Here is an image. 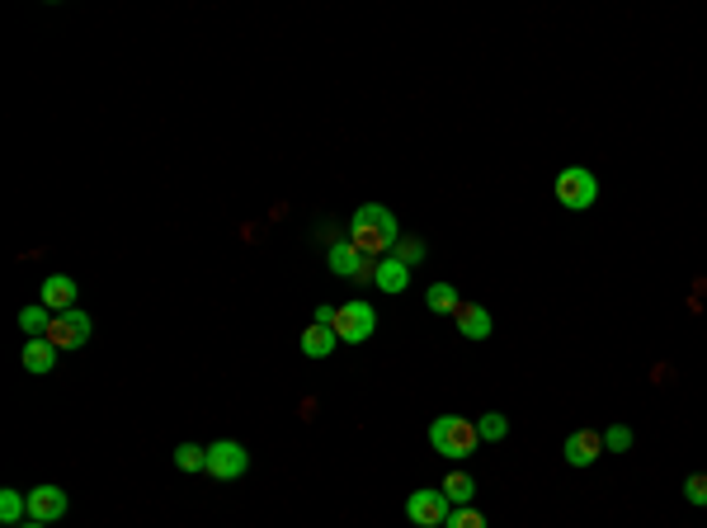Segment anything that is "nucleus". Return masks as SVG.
Returning <instances> with one entry per match:
<instances>
[{"instance_id":"obj_14","label":"nucleus","mask_w":707,"mask_h":528,"mask_svg":"<svg viewBox=\"0 0 707 528\" xmlns=\"http://www.w3.org/2000/svg\"><path fill=\"white\" fill-rule=\"evenodd\" d=\"M19 359H24V368H29V373H38V378H43V373H52V368H57V345H52V340H24Z\"/></svg>"},{"instance_id":"obj_21","label":"nucleus","mask_w":707,"mask_h":528,"mask_svg":"<svg viewBox=\"0 0 707 528\" xmlns=\"http://www.w3.org/2000/svg\"><path fill=\"white\" fill-rule=\"evenodd\" d=\"M477 434L481 439H486V444H500V439H505V434H510V420H505V415L500 411H486L477 420Z\"/></svg>"},{"instance_id":"obj_22","label":"nucleus","mask_w":707,"mask_h":528,"mask_svg":"<svg viewBox=\"0 0 707 528\" xmlns=\"http://www.w3.org/2000/svg\"><path fill=\"white\" fill-rule=\"evenodd\" d=\"M444 528H486V514L477 510V505H462V510L448 514V524Z\"/></svg>"},{"instance_id":"obj_5","label":"nucleus","mask_w":707,"mask_h":528,"mask_svg":"<svg viewBox=\"0 0 707 528\" xmlns=\"http://www.w3.org/2000/svg\"><path fill=\"white\" fill-rule=\"evenodd\" d=\"M373 330H378V312L368 302L335 307V335H340V345H363V340H373Z\"/></svg>"},{"instance_id":"obj_18","label":"nucleus","mask_w":707,"mask_h":528,"mask_svg":"<svg viewBox=\"0 0 707 528\" xmlns=\"http://www.w3.org/2000/svg\"><path fill=\"white\" fill-rule=\"evenodd\" d=\"M439 491L448 495V505H453V510H462V505H472V500H477V481L467 477V472H448Z\"/></svg>"},{"instance_id":"obj_12","label":"nucleus","mask_w":707,"mask_h":528,"mask_svg":"<svg viewBox=\"0 0 707 528\" xmlns=\"http://www.w3.org/2000/svg\"><path fill=\"white\" fill-rule=\"evenodd\" d=\"M38 302H43V307H52V312H71V307H76V279H66V274H48V279H43V293H38Z\"/></svg>"},{"instance_id":"obj_3","label":"nucleus","mask_w":707,"mask_h":528,"mask_svg":"<svg viewBox=\"0 0 707 528\" xmlns=\"http://www.w3.org/2000/svg\"><path fill=\"white\" fill-rule=\"evenodd\" d=\"M594 198H599V180H594V170L585 165H566L557 175V203L566 213H585L594 208Z\"/></svg>"},{"instance_id":"obj_25","label":"nucleus","mask_w":707,"mask_h":528,"mask_svg":"<svg viewBox=\"0 0 707 528\" xmlns=\"http://www.w3.org/2000/svg\"><path fill=\"white\" fill-rule=\"evenodd\" d=\"M396 260H401V264H420V260H425V241H415V236L396 241Z\"/></svg>"},{"instance_id":"obj_10","label":"nucleus","mask_w":707,"mask_h":528,"mask_svg":"<svg viewBox=\"0 0 707 528\" xmlns=\"http://www.w3.org/2000/svg\"><path fill=\"white\" fill-rule=\"evenodd\" d=\"M561 453H566V462H571V467H594V458L604 453V434H594V429H576V434L566 439V448H561Z\"/></svg>"},{"instance_id":"obj_6","label":"nucleus","mask_w":707,"mask_h":528,"mask_svg":"<svg viewBox=\"0 0 707 528\" xmlns=\"http://www.w3.org/2000/svg\"><path fill=\"white\" fill-rule=\"evenodd\" d=\"M448 514H453V505H448V495L439 491V486H420V491H411V500H406V519L420 528H444Z\"/></svg>"},{"instance_id":"obj_7","label":"nucleus","mask_w":707,"mask_h":528,"mask_svg":"<svg viewBox=\"0 0 707 528\" xmlns=\"http://www.w3.org/2000/svg\"><path fill=\"white\" fill-rule=\"evenodd\" d=\"M246 467H250L246 444H236V439H217V444L208 448V472H213L217 481L246 477Z\"/></svg>"},{"instance_id":"obj_15","label":"nucleus","mask_w":707,"mask_h":528,"mask_svg":"<svg viewBox=\"0 0 707 528\" xmlns=\"http://www.w3.org/2000/svg\"><path fill=\"white\" fill-rule=\"evenodd\" d=\"M52 307H43V302H29L24 312H19V330L29 335V340H48V330H52Z\"/></svg>"},{"instance_id":"obj_4","label":"nucleus","mask_w":707,"mask_h":528,"mask_svg":"<svg viewBox=\"0 0 707 528\" xmlns=\"http://www.w3.org/2000/svg\"><path fill=\"white\" fill-rule=\"evenodd\" d=\"M326 264H330V274H340V279H354V283H368L373 274H378V260H368L349 236H340V241H330V255H326Z\"/></svg>"},{"instance_id":"obj_8","label":"nucleus","mask_w":707,"mask_h":528,"mask_svg":"<svg viewBox=\"0 0 707 528\" xmlns=\"http://www.w3.org/2000/svg\"><path fill=\"white\" fill-rule=\"evenodd\" d=\"M90 316L81 312V307H71V312H57L52 316V330H48V340L57 349H81L85 340H90Z\"/></svg>"},{"instance_id":"obj_11","label":"nucleus","mask_w":707,"mask_h":528,"mask_svg":"<svg viewBox=\"0 0 707 528\" xmlns=\"http://www.w3.org/2000/svg\"><path fill=\"white\" fill-rule=\"evenodd\" d=\"M453 321H458V335H462V340H491V330H495L491 312H486L481 302H462Z\"/></svg>"},{"instance_id":"obj_13","label":"nucleus","mask_w":707,"mask_h":528,"mask_svg":"<svg viewBox=\"0 0 707 528\" xmlns=\"http://www.w3.org/2000/svg\"><path fill=\"white\" fill-rule=\"evenodd\" d=\"M373 283H378L382 293H406V288H411V264H401L396 255H387V260H378Z\"/></svg>"},{"instance_id":"obj_23","label":"nucleus","mask_w":707,"mask_h":528,"mask_svg":"<svg viewBox=\"0 0 707 528\" xmlns=\"http://www.w3.org/2000/svg\"><path fill=\"white\" fill-rule=\"evenodd\" d=\"M684 500H689V505H698V510H707V472H693V477H684Z\"/></svg>"},{"instance_id":"obj_9","label":"nucleus","mask_w":707,"mask_h":528,"mask_svg":"<svg viewBox=\"0 0 707 528\" xmlns=\"http://www.w3.org/2000/svg\"><path fill=\"white\" fill-rule=\"evenodd\" d=\"M66 491L62 486H52V481H43V486H33L29 491V519L33 524H57V519H66Z\"/></svg>"},{"instance_id":"obj_1","label":"nucleus","mask_w":707,"mask_h":528,"mask_svg":"<svg viewBox=\"0 0 707 528\" xmlns=\"http://www.w3.org/2000/svg\"><path fill=\"white\" fill-rule=\"evenodd\" d=\"M349 241H354L368 260H387V250H396V241H401V222H396L392 208L363 203L359 213L349 217Z\"/></svg>"},{"instance_id":"obj_20","label":"nucleus","mask_w":707,"mask_h":528,"mask_svg":"<svg viewBox=\"0 0 707 528\" xmlns=\"http://www.w3.org/2000/svg\"><path fill=\"white\" fill-rule=\"evenodd\" d=\"M175 467H180V472H208V448L180 444L175 448Z\"/></svg>"},{"instance_id":"obj_26","label":"nucleus","mask_w":707,"mask_h":528,"mask_svg":"<svg viewBox=\"0 0 707 528\" xmlns=\"http://www.w3.org/2000/svg\"><path fill=\"white\" fill-rule=\"evenodd\" d=\"M312 326H330V330H335V307H316Z\"/></svg>"},{"instance_id":"obj_24","label":"nucleus","mask_w":707,"mask_h":528,"mask_svg":"<svg viewBox=\"0 0 707 528\" xmlns=\"http://www.w3.org/2000/svg\"><path fill=\"white\" fill-rule=\"evenodd\" d=\"M604 448H609V453H627V448H632V429L609 425V429H604Z\"/></svg>"},{"instance_id":"obj_2","label":"nucleus","mask_w":707,"mask_h":528,"mask_svg":"<svg viewBox=\"0 0 707 528\" xmlns=\"http://www.w3.org/2000/svg\"><path fill=\"white\" fill-rule=\"evenodd\" d=\"M477 444H481L477 420H467V415H439V420L429 425V448L444 453V458H453V462L472 458Z\"/></svg>"},{"instance_id":"obj_27","label":"nucleus","mask_w":707,"mask_h":528,"mask_svg":"<svg viewBox=\"0 0 707 528\" xmlns=\"http://www.w3.org/2000/svg\"><path fill=\"white\" fill-rule=\"evenodd\" d=\"M19 528H52V524H33V519H24V524H19Z\"/></svg>"},{"instance_id":"obj_19","label":"nucleus","mask_w":707,"mask_h":528,"mask_svg":"<svg viewBox=\"0 0 707 528\" xmlns=\"http://www.w3.org/2000/svg\"><path fill=\"white\" fill-rule=\"evenodd\" d=\"M24 519H29V495H24V491H0V524L19 528Z\"/></svg>"},{"instance_id":"obj_16","label":"nucleus","mask_w":707,"mask_h":528,"mask_svg":"<svg viewBox=\"0 0 707 528\" xmlns=\"http://www.w3.org/2000/svg\"><path fill=\"white\" fill-rule=\"evenodd\" d=\"M425 307H429V312H434V316H458L462 297H458V288H453V283H429Z\"/></svg>"},{"instance_id":"obj_17","label":"nucleus","mask_w":707,"mask_h":528,"mask_svg":"<svg viewBox=\"0 0 707 528\" xmlns=\"http://www.w3.org/2000/svg\"><path fill=\"white\" fill-rule=\"evenodd\" d=\"M335 345H340V335H335L330 326H307V330H302V354H307V359H326Z\"/></svg>"}]
</instances>
